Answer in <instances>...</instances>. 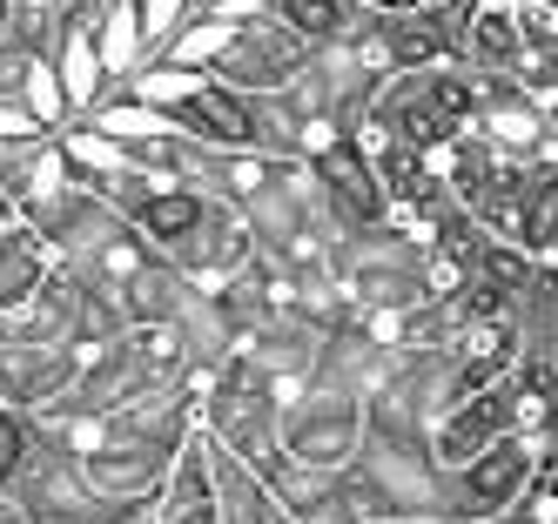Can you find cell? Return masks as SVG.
<instances>
[{"instance_id": "cell-1", "label": "cell", "mask_w": 558, "mask_h": 524, "mask_svg": "<svg viewBox=\"0 0 558 524\" xmlns=\"http://www.w3.org/2000/svg\"><path fill=\"white\" fill-rule=\"evenodd\" d=\"M195 403H203V430L222 443L229 458H243L256 471L276 458V424H283L290 397L276 390V377L235 337H229V350L216 363L195 370Z\"/></svg>"}, {"instance_id": "cell-17", "label": "cell", "mask_w": 558, "mask_h": 524, "mask_svg": "<svg viewBox=\"0 0 558 524\" xmlns=\"http://www.w3.org/2000/svg\"><path fill=\"white\" fill-rule=\"evenodd\" d=\"M216 511H222V524H296L283 504H276L263 471L243 464V458H229L222 443H216Z\"/></svg>"}, {"instance_id": "cell-20", "label": "cell", "mask_w": 558, "mask_h": 524, "mask_svg": "<svg viewBox=\"0 0 558 524\" xmlns=\"http://www.w3.org/2000/svg\"><path fill=\"white\" fill-rule=\"evenodd\" d=\"M34 451H41V417L0 397V491H14V477L27 471Z\"/></svg>"}, {"instance_id": "cell-12", "label": "cell", "mask_w": 558, "mask_h": 524, "mask_svg": "<svg viewBox=\"0 0 558 524\" xmlns=\"http://www.w3.org/2000/svg\"><path fill=\"white\" fill-rule=\"evenodd\" d=\"M458 21H464V0H424L411 14H371V34L384 40L390 68H437V61H458Z\"/></svg>"}, {"instance_id": "cell-13", "label": "cell", "mask_w": 558, "mask_h": 524, "mask_svg": "<svg viewBox=\"0 0 558 524\" xmlns=\"http://www.w3.org/2000/svg\"><path fill=\"white\" fill-rule=\"evenodd\" d=\"M162 114L175 121L189 142H203V148H256V95H235L229 81H216V74H203Z\"/></svg>"}, {"instance_id": "cell-6", "label": "cell", "mask_w": 558, "mask_h": 524, "mask_svg": "<svg viewBox=\"0 0 558 524\" xmlns=\"http://www.w3.org/2000/svg\"><path fill=\"white\" fill-rule=\"evenodd\" d=\"M437 169H445V182H451V195H458L464 216H477L492 235L511 242L518 202H525V188H532V175H538V161L498 148V142L471 121V129H464L451 148H437Z\"/></svg>"}, {"instance_id": "cell-25", "label": "cell", "mask_w": 558, "mask_h": 524, "mask_svg": "<svg viewBox=\"0 0 558 524\" xmlns=\"http://www.w3.org/2000/svg\"><path fill=\"white\" fill-rule=\"evenodd\" d=\"M551 524H558V517H551Z\"/></svg>"}, {"instance_id": "cell-7", "label": "cell", "mask_w": 558, "mask_h": 524, "mask_svg": "<svg viewBox=\"0 0 558 524\" xmlns=\"http://www.w3.org/2000/svg\"><path fill=\"white\" fill-rule=\"evenodd\" d=\"M538 477H545V451L525 430H511L492 451H477L471 464L445 471V524H477V517H498L511 504H525L538 491Z\"/></svg>"}, {"instance_id": "cell-4", "label": "cell", "mask_w": 558, "mask_h": 524, "mask_svg": "<svg viewBox=\"0 0 558 524\" xmlns=\"http://www.w3.org/2000/svg\"><path fill=\"white\" fill-rule=\"evenodd\" d=\"M371 437V411H364V390L330 383V377H310L290 403H283V424H276V451L303 471H330L343 477L356 464Z\"/></svg>"}, {"instance_id": "cell-9", "label": "cell", "mask_w": 558, "mask_h": 524, "mask_svg": "<svg viewBox=\"0 0 558 524\" xmlns=\"http://www.w3.org/2000/svg\"><path fill=\"white\" fill-rule=\"evenodd\" d=\"M310 175H316V195H324V216L337 222V235H371V229L390 222V188L377 175V161L350 135H337L330 148H316Z\"/></svg>"}, {"instance_id": "cell-24", "label": "cell", "mask_w": 558, "mask_h": 524, "mask_svg": "<svg viewBox=\"0 0 558 524\" xmlns=\"http://www.w3.org/2000/svg\"><path fill=\"white\" fill-rule=\"evenodd\" d=\"M545 263H558V242H551V256H545Z\"/></svg>"}, {"instance_id": "cell-18", "label": "cell", "mask_w": 558, "mask_h": 524, "mask_svg": "<svg viewBox=\"0 0 558 524\" xmlns=\"http://www.w3.org/2000/svg\"><path fill=\"white\" fill-rule=\"evenodd\" d=\"M269 14L283 27H296L310 48H337V40H350L356 27L371 21L356 0H269Z\"/></svg>"}, {"instance_id": "cell-16", "label": "cell", "mask_w": 558, "mask_h": 524, "mask_svg": "<svg viewBox=\"0 0 558 524\" xmlns=\"http://www.w3.org/2000/svg\"><path fill=\"white\" fill-rule=\"evenodd\" d=\"M54 263H61V249L48 242V229H41V222H27V216L0 222V316L41 290Z\"/></svg>"}, {"instance_id": "cell-19", "label": "cell", "mask_w": 558, "mask_h": 524, "mask_svg": "<svg viewBox=\"0 0 558 524\" xmlns=\"http://www.w3.org/2000/svg\"><path fill=\"white\" fill-rule=\"evenodd\" d=\"M511 242L525 256H551V242H558V169H538L525 202H518V222H511Z\"/></svg>"}, {"instance_id": "cell-22", "label": "cell", "mask_w": 558, "mask_h": 524, "mask_svg": "<svg viewBox=\"0 0 558 524\" xmlns=\"http://www.w3.org/2000/svg\"><path fill=\"white\" fill-rule=\"evenodd\" d=\"M155 524H222L216 504H195V511H155Z\"/></svg>"}, {"instance_id": "cell-8", "label": "cell", "mask_w": 558, "mask_h": 524, "mask_svg": "<svg viewBox=\"0 0 558 524\" xmlns=\"http://www.w3.org/2000/svg\"><path fill=\"white\" fill-rule=\"evenodd\" d=\"M310 61H316L310 40L296 27H283L276 14H263V21H235L229 27V40H222V54L209 61V74L229 81L235 95H283V88L303 81Z\"/></svg>"}, {"instance_id": "cell-11", "label": "cell", "mask_w": 558, "mask_h": 524, "mask_svg": "<svg viewBox=\"0 0 558 524\" xmlns=\"http://www.w3.org/2000/svg\"><path fill=\"white\" fill-rule=\"evenodd\" d=\"M518 430V411H511V383H492V390H471V397H458L445 417L430 424V458L445 464V471H458V464H471L477 451H492L498 437H511Z\"/></svg>"}, {"instance_id": "cell-14", "label": "cell", "mask_w": 558, "mask_h": 524, "mask_svg": "<svg viewBox=\"0 0 558 524\" xmlns=\"http://www.w3.org/2000/svg\"><path fill=\"white\" fill-rule=\"evenodd\" d=\"M451 363H458V383L464 397L471 390H492L505 383L518 363H525V330H518V309H498V316H464L451 330Z\"/></svg>"}, {"instance_id": "cell-23", "label": "cell", "mask_w": 558, "mask_h": 524, "mask_svg": "<svg viewBox=\"0 0 558 524\" xmlns=\"http://www.w3.org/2000/svg\"><path fill=\"white\" fill-rule=\"evenodd\" d=\"M0 524H27V511L14 504V491H0Z\"/></svg>"}, {"instance_id": "cell-15", "label": "cell", "mask_w": 558, "mask_h": 524, "mask_svg": "<svg viewBox=\"0 0 558 524\" xmlns=\"http://www.w3.org/2000/svg\"><path fill=\"white\" fill-rule=\"evenodd\" d=\"M263 484L276 491V504H283L296 524H356L343 477H330V471H303V464H290L283 451H276L263 464Z\"/></svg>"}, {"instance_id": "cell-2", "label": "cell", "mask_w": 558, "mask_h": 524, "mask_svg": "<svg viewBox=\"0 0 558 524\" xmlns=\"http://www.w3.org/2000/svg\"><path fill=\"white\" fill-rule=\"evenodd\" d=\"M337 303L343 316H397L430 303V276H424V235H411L404 222H384L371 235H343L337 249Z\"/></svg>"}, {"instance_id": "cell-3", "label": "cell", "mask_w": 558, "mask_h": 524, "mask_svg": "<svg viewBox=\"0 0 558 524\" xmlns=\"http://www.w3.org/2000/svg\"><path fill=\"white\" fill-rule=\"evenodd\" d=\"M343 491L356 517H417L445 524V464L430 458V443L404 437H364L356 464L343 471Z\"/></svg>"}, {"instance_id": "cell-5", "label": "cell", "mask_w": 558, "mask_h": 524, "mask_svg": "<svg viewBox=\"0 0 558 524\" xmlns=\"http://www.w3.org/2000/svg\"><path fill=\"white\" fill-rule=\"evenodd\" d=\"M377 108L390 114V129L404 135L411 148L437 155L451 148L471 121H477V74L458 68V61H437V68H397L384 81Z\"/></svg>"}, {"instance_id": "cell-21", "label": "cell", "mask_w": 558, "mask_h": 524, "mask_svg": "<svg viewBox=\"0 0 558 524\" xmlns=\"http://www.w3.org/2000/svg\"><path fill=\"white\" fill-rule=\"evenodd\" d=\"M477 524H551V517L538 511V498H525V504H511V511H498V517H477Z\"/></svg>"}, {"instance_id": "cell-10", "label": "cell", "mask_w": 558, "mask_h": 524, "mask_svg": "<svg viewBox=\"0 0 558 524\" xmlns=\"http://www.w3.org/2000/svg\"><path fill=\"white\" fill-rule=\"evenodd\" d=\"M458 68H471L477 81H525L532 68V34H525V8L518 0H464L458 21Z\"/></svg>"}]
</instances>
